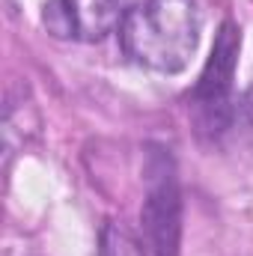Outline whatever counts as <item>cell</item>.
Here are the masks:
<instances>
[{"label": "cell", "instance_id": "3957f363", "mask_svg": "<svg viewBox=\"0 0 253 256\" xmlns=\"http://www.w3.org/2000/svg\"><path fill=\"white\" fill-rule=\"evenodd\" d=\"M238 51H242V30L236 21H224L212 54L202 66L194 90L188 92L190 114L200 134L218 137L236 120V68H238Z\"/></svg>", "mask_w": 253, "mask_h": 256}, {"label": "cell", "instance_id": "5b68a950", "mask_svg": "<svg viewBox=\"0 0 253 256\" xmlns=\"http://www.w3.org/2000/svg\"><path fill=\"white\" fill-rule=\"evenodd\" d=\"M98 256H149L146 248L140 244V238H134L126 226L120 224H104L102 230V248H98Z\"/></svg>", "mask_w": 253, "mask_h": 256}, {"label": "cell", "instance_id": "6da1fadb", "mask_svg": "<svg viewBox=\"0 0 253 256\" xmlns=\"http://www.w3.org/2000/svg\"><path fill=\"white\" fill-rule=\"evenodd\" d=\"M202 18L194 0H140L126 12L116 36L131 63L158 74H179L200 45Z\"/></svg>", "mask_w": 253, "mask_h": 256}, {"label": "cell", "instance_id": "7a4b0ae2", "mask_svg": "<svg viewBox=\"0 0 253 256\" xmlns=\"http://www.w3.org/2000/svg\"><path fill=\"white\" fill-rule=\"evenodd\" d=\"M140 244L149 256H179L182 244V191L170 149L149 146L143 164Z\"/></svg>", "mask_w": 253, "mask_h": 256}, {"label": "cell", "instance_id": "277c9868", "mask_svg": "<svg viewBox=\"0 0 253 256\" xmlns=\"http://www.w3.org/2000/svg\"><path fill=\"white\" fill-rule=\"evenodd\" d=\"M134 3L140 0H48L42 9V24L57 39L98 42L120 30Z\"/></svg>", "mask_w": 253, "mask_h": 256}, {"label": "cell", "instance_id": "8992f818", "mask_svg": "<svg viewBox=\"0 0 253 256\" xmlns=\"http://www.w3.org/2000/svg\"><path fill=\"white\" fill-rule=\"evenodd\" d=\"M248 110L253 114V90H250V96H248Z\"/></svg>", "mask_w": 253, "mask_h": 256}]
</instances>
